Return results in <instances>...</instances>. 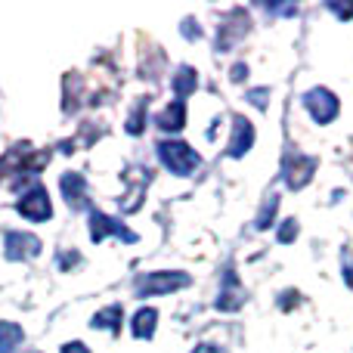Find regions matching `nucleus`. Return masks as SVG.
Masks as SVG:
<instances>
[{
	"instance_id": "nucleus-1",
	"label": "nucleus",
	"mask_w": 353,
	"mask_h": 353,
	"mask_svg": "<svg viewBox=\"0 0 353 353\" xmlns=\"http://www.w3.org/2000/svg\"><path fill=\"white\" fill-rule=\"evenodd\" d=\"M155 152H159V161L174 176H189L199 171V165H201V155L183 140H159Z\"/></svg>"
},
{
	"instance_id": "nucleus-2",
	"label": "nucleus",
	"mask_w": 353,
	"mask_h": 353,
	"mask_svg": "<svg viewBox=\"0 0 353 353\" xmlns=\"http://www.w3.org/2000/svg\"><path fill=\"white\" fill-rule=\"evenodd\" d=\"M192 282V276L183 270H165V273H140L134 279L137 298H161V294H174L180 288H186Z\"/></svg>"
},
{
	"instance_id": "nucleus-3",
	"label": "nucleus",
	"mask_w": 353,
	"mask_h": 353,
	"mask_svg": "<svg viewBox=\"0 0 353 353\" xmlns=\"http://www.w3.org/2000/svg\"><path fill=\"white\" fill-rule=\"evenodd\" d=\"M316 165H319V161L313 159V155L285 149V152H282V180H285V186L288 189H304L307 183L313 180Z\"/></svg>"
},
{
	"instance_id": "nucleus-4",
	"label": "nucleus",
	"mask_w": 353,
	"mask_h": 353,
	"mask_svg": "<svg viewBox=\"0 0 353 353\" xmlns=\"http://www.w3.org/2000/svg\"><path fill=\"white\" fill-rule=\"evenodd\" d=\"M87 226H90V242L93 245H99L105 236H115V239H121V242H128V245L140 242V236H137L134 230H128L118 217H109V214L97 211V208H93L90 217H87Z\"/></svg>"
},
{
	"instance_id": "nucleus-5",
	"label": "nucleus",
	"mask_w": 353,
	"mask_h": 353,
	"mask_svg": "<svg viewBox=\"0 0 353 353\" xmlns=\"http://www.w3.org/2000/svg\"><path fill=\"white\" fill-rule=\"evenodd\" d=\"M304 109L310 112V118L316 124H332L341 112V103L338 97L329 90V87H313V90L304 93Z\"/></svg>"
},
{
	"instance_id": "nucleus-6",
	"label": "nucleus",
	"mask_w": 353,
	"mask_h": 353,
	"mask_svg": "<svg viewBox=\"0 0 353 353\" xmlns=\"http://www.w3.org/2000/svg\"><path fill=\"white\" fill-rule=\"evenodd\" d=\"M248 31H251L248 12H245V10H232L230 16L223 19V25L217 28V37H214V47H217V53H226V50H232L245 34H248Z\"/></svg>"
},
{
	"instance_id": "nucleus-7",
	"label": "nucleus",
	"mask_w": 353,
	"mask_h": 353,
	"mask_svg": "<svg viewBox=\"0 0 353 353\" xmlns=\"http://www.w3.org/2000/svg\"><path fill=\"white\" fill-rule=\"evenodd\" d=\"M41 239L34 232H22V230H10L3 236V257L6 261H31V257L41 254Z\"/></svg>"
},
{
	"instance_id": "nucleus-8",
	"label": "nucleus",
	"mask_w": 353,
	"mask_h": 353,
	"mask_svg": "<svg viewBox=\"0 0 353 353\" xmlns=\"http://www.w3.org/2000/svg\"><path fill=\"white\" fill-rule=\"evenodd\" d=\"M16 211L22 214L25 220H34V223H43V220H50V217H53V205H50L47 189L37 183L34 189L22 192V199L16 201Z\"/></svg>"
},
{
	"instance_id": "nucleus-9",
	"label": "nucleus",
	"mask_w": 353,
	"mask_h": 353,
	"mask_svg": "<svg viewBox=\"0 0 353 353\" xmlns=\"http://www.w3.org/2000/svg\"><path fill=\"white\" fill-rule=\"evenodd\" d=\"M245 307V288L242 282H239V276L232 273V270H226L223 273V285H220L217 298H214V310L220 313H236Z\"/></svg>"
},
{
	"instance_id": "nucleus-10",
	"label": "nucleus",
	"mask_w": 353,
	"mask_h": 353,
	"mask_svg": "<svg viewBox=\"0 0 353 353\" xmlns=\"http://www.w3.org/2000/svg\"><path fill=\"white\" fill-rule=\"evenodd\" d=\"M59 192L72 211H84V208L90 205V199H87V180H84V174H78V171H68L59 176Z\"/></svg>"
},
{
	"instance_id": "nucleus-11",
	"label": "nucleus",
	"mask_w": 353,
	"mask_h": 353,
	"mask_svg": "<svg viewBox=\"0 0 353 353\" xmlns=\"http://www.w3.org/2000/svg\"><path fill=\"white\" fill-rule=\"evenodd\" d=\"M254 124L248 121L245 115H236L232 118V134H230V146H226V155L230 159H245L248 149L254 146Z\"/></svg>"
},
{
	"instance_id": "nucleus-12",
	"label": "nucleus",
	"mask_w": 353,
	"mask_h": 353,
	"mask_svg": "<svg viewBox=\"0 0 353 353\" xmlns=\"http://www.w3.org/2000/svg\"><path fill=\"white\" fill-rule=\"evenodd\" d=\"M155 128L165 130V134H176V130L186 128V103L183 99H174L165 109L155 115Z\"/></svg>"
},
{
	"instance_id": "nucleus-13",
	"label": "nucleus",
	"mask_w": 353,
	"mask_h": 353,
	"mask_svg": "<svg viewBox=\"0 0 353 353\" xmlns=\"http://www.w3.org/2000/svg\"><path fill=\"white\" fill-rule=\"evenodd\" d=\"M155 329H159V310H155V307H143V310H137L134 319H130V332H134V338H140V341H149V338L155 335Z\"/></svg>"
},
{
	"instance_id": "nucleus-14",
	"label": "nucleus",
	"mask_w": 353,
	"mask_h": 353,
	"mask_svg": "<svg viewBox=\"0 0 353 353\" xmlns=\"http://www.w3.org/2000/svg\"><path fill=\"white\" fill-rule=\"evenodd\" d=\"M121 304H109V307H103V310H97L93 313V319H90V329H97V332H112V335H118L121 332Z\"/></svg>"
},
{
	"instance_id": "nucleus-15",
	"label": "nucleus",
	"mask_w": 353,
	"mask_h": 353,
	"mask_svg": "<svg viewBox=\"0 0 353 353\" xmlns=\"http://www.w3.org/2000/svg\"><path fill=\"white\" fill-rule=\"evenodd\" d=\"M195 87H199V72H195L192 65H180V68H176V74H174L176 99H183V103H186V99L195 93Z\"/></svg>"
},
{
	"instance_id": "nucleus-16",
	"label": "nucleus",
	"mask_w": 353,
	"mask_h": 353,
	"mask_svg": "<svg viewBox=\"0 0 353 353\" xmlns=\"http://www.w3.org/2000/svg\"><path fill=\"white\" fill-rule=\"evenodd\" d=\"M276 214H279V192H267V199H263L261 211H257V220H254V230H270V226L276 223Z\"/></svg>"
},
{
	"instance_id": "nucleus-17",
	"label": "nucleus",
	"mask_w": 353,
	"mask_h": 353,
	"mask_svg": "<svg viewBox=\"0 0 353 353\" xmlns=\"http://www.w3.org/2000/svg\"><path fill=\"white\" fill-rule=\"evenodd\" d=\"M146 109H149V97H140L137 99V105L130 109L128 124H124V130H128L130 137H140L143 130H146Z\"/></svg>"
},
{
	"instance_id": "nucleus-18",
	"label": "nucleus",
	"mask_w": 353,
	"mask_h": 353,
	"mask_svg": "<svg viewBox=\"0 0 353 353\" xmlns=\"http://www.w3.org/2000/svg\"><path fill=\"white\" fill-rule=\"evenodd\" d=\"M25 332L19 323H0V353H12L22 344Z\"/></svg>"
},
{
	"instance_id": "nucleus-19",
	"label": "nucleus",
	"mask_w": 353,
	"mask_h": 353,
	"mask_svg": "<svg viewBox=\"0 0 353 353\" xmlns=\"http://www.w3.org/2000/svg\"><path fill=\"white\" fill-rule=\"evenodd\" d=\"M298 232H301L298 220H294V217H285V220H282V226H279V232H276V239H279L282 245H292L294 239H298Z\"/></svg>"
},
{
	"instance_id": "nucleus-20",
	"label": "nucleus",
	"mask_w": 353,
	"mask_h": 353,
	"mask_svg": "<svg viewBox=\"0 0 353 353\" xmlns=\"http://www.w3.org/2000/svg\"><path fill=\"white\" fill-rule=\"evenodd\" d=\"M78 263H81V251H74V248L59 251V254H56V267H59L62 273H68V270L78 267Z\"/></svg>"
},
{
	"instance_id": "nucleus-21",
	"label": "nucleus",
	"mask_w": 353,
	"mask_h": 353,
	"mask_svg": "<svg viewBox=\"0 0 353 353\" xmlns=\"http://www.w3.org/2000/svg\"><path fill=\"white\" fill-rule=\"evenodd\" d=\"M245 99H248L254 109L263 112V109H267V103H270V90H267V87H254V90H248V97H245Z\"/></svg>"
},
{
	"instance_id": "nucleus-22",
	"label": "nucleus",
	"mask_w": 353,
	"mask_h": 353,
	"mask_svg": "<svg viewBox=\"0 0 353 353\" xmlns=\"http://www.w3.org/2000/svg\"><path fill=\"white\" fill-rule=\"evenodd\" d=\"M180 34L186 37V41H199V37H201L199 22H195V19H183V25H180Z\"/></svg>"
},
{
	"instance_id": "nucleus-23",
	"label": "nucleus",
	"mask_w": 353,
	"mask_h": 353,
	"mask_svg": "<svg viewBox=\"0 0 353 353\" xmlns=\"http://www.w3.org/2000/svg\"><path fill=\"white\" fill-rule=\"evenodd\" d=\"M341 270H344V282H347V288L353 292V254L347 248L341 251Z\"/></svg>"
},
{
	"instance_id": "nucleus-24",
	"label": "nucleus",
	"mask_w": 353,
	"mask_h": 353,
	"mask_svg": "<svg viewBox=\"0 0 353 353\" xmlns=\"http://www.w3.org/2000/svg\"><path fill=\"white\" fill-rule=\"evenodd\" d=\"M78 84H81L78 74H68V78H65V87H78ZM62 109H65V112L78 109V99H74V93H65V105H62Z\"/></svg>"
},
{
	"instance_id": "nucleus-25",
	"label": "nucleus",
	"mask_w": 353,
	"mask_h": 353,
	"mask_svg": "<svg viewBox=\"0 0 353 353\" xmlns=\"http://www.w3.org/2000/svg\"><path fill=\"white\" fill-rule=\"evenodd\" d=\"M276 304H279V310H292L294 304H301V294L294 292V288H292V292H282V294H279V301H276Z\"/></svg>"
},
{
	"instance_id": "nucleus-26",
	"label": "nucleus",
	"mask_w": 353,
	"mask_h": 353,
	"mask_svg": "<svg viewBox=\"0 0 353 353\" xmlns=\"http://www.w3.org/2000/svg\"><path fill=\"white\" fill-rule=\"evenodd\" d=\"M245 78H248V65H245V62H236V65L230 68V81L232 84H242Z\"/></svg>"
},
{
	"instance_id": "nucleus-27",
	"label": "nucleus",
	"mask_w": 353,
	"mask_h": 353,
	"mask_svg": "<svg viewBox=\"0 0 353 353\" xmlns=\"http://www.w3.org/2000/svg\"><path fill=\"white\" fill-rule=\"evenodd\" d=\"M325 10L335 12V16H341V19H353V3H350V6H341V3H325Z\"/></svg>"
},
{
	"instance_id": "nucleus-28",
	"label": "nucleus",
	"mask_w": 353,
	"mask_h": 353,
	"mask_svg": "<svg viewBox=\"0 0 353 353\" xmlns=\"http://www.w3.org/2000/svg\"><path fill=\"white\" fill-rule=\"evenodd\" d=\"M59 353H90V347L87 344H81V341H68V344H62Z\"/></svg>"
},
{
	"instance_id": "nucleus-29",
	"label": "nucleus",
	"mask_w": 353,
	"mask_h": 353,
	"mask_svg": "<svg viewBox=\"0 0 353 353\" xmlns=\"http://www.w3.org/2000/svg\"><path fill=\"white\" fill-rule=\"evenodd\" d=\"M267 10H270V12H276V16H294V12H298V6H282V3H270Z\"/></svg>"
},
{
	"instance_id": "nucleus-30",
	"label": "nucleus",
	"mask_w": 353,
	"mask_h": 353,
	"mask_svg": "<svg viewBox=\"0 0 353 353\" xmlns=\"http://www.w3.org/2000/svg\"><path fill=\"white\" fill-rule=\"evenodd\" d=\"M192 353H226L220 344H195Z\"/></svg>"
}]
</instances>
